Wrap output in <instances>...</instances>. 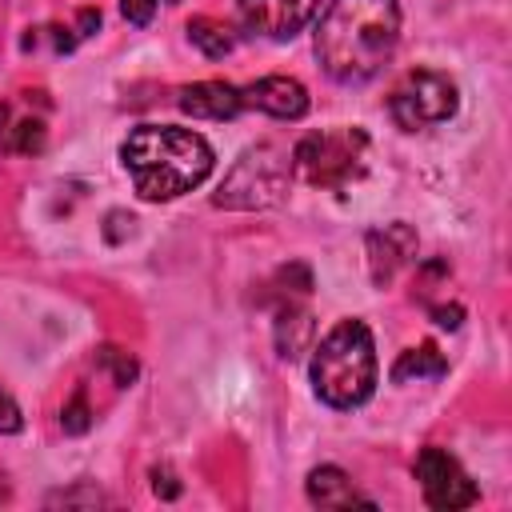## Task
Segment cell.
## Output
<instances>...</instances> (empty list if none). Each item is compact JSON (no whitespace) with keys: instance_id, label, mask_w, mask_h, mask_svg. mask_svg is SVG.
Segmentation results:
<instances>
[{"instance_id":"17","label":"cell","mask_w":512,"mask_h":512,"mask_svg":"<svg viewBox=\"0 0 512 512\" xmlns=\"http://www.w3.org/2000/svg\"><path fill=\"white\" fill-rule=\"evenodd\" d=\"M96 356H100V364H104V368L112 372L116 388H128V384L136 380V360H132V356H128L124 348H112V344H108V348H100Z\"/></svg>"},{"instance_id":"22","label":"cell","mask_w":512,"mask_h":512,"mask_svg":"<svg viewBox=\"0 0 512 512\" xmlns=\"http://www.w3.org/2000/svg\"><path fill=\"white\" fill-rule=\"evenodd\" d=\"M152 492L164 496V500H172V496H180V484H176V476L168 468H152Z\"/></svg>"},{"instance_id":"3","label":"cell","mask_w":512,"mask_h":512,"mask_svg":"<svg viewBox=\"0 0 512 512\" xmlns=\"http://www.w3.org/2000/svg\"><path fill=\"white\" fill-rule=\"evenodd\" d=\"M312 392L328 408H360L376 392V344L364 320H340L312 348Z\"/></svg>"},{"instance_id":"20","label":"cell","mask_w":512,"mask_h":512,"mask_svg":"<svg viewBox=\"0 0 512 512\" xmlns=\"http://www.w3.org/2000/svg\"><path fill=\"white\" fill-rule=\"evenodd\" d=\"M160 4H176V0H120V12H124V20H132V24H148Z\"/></svg>"},{"instance_id":"8","label":"cell","mask_w":512,"mask_h":512,"mask_svg":"<svg viewBox=\"0 0 512 512\" xmlns=\"http://www.w3.org/2000/svg\"><path fill=\"white\" fill-rule=\"evenodd\" d=\"M48 144V100L44 92H20L0 100V152L36 156Z\"/></svg>"},{"instance_id":"1","label":"cell","mask_w":512,"mask_h":512,"mask_svg":"<svg viewBox=\"0 0 512 512\" xmlns=\"http://www.w3.org/2000/svg\"><path fill=\"white\" fill-rule=\"evenodd\" d=\"M400 44V0H328L316 60L336 84H368Z\"/></svg>"},{"instance_id":"6","label":"cell","mask_w":512,"mask_h":512,"mask_svg":"<svg viewBox=\"0 0 512 512\" xmlns=\"http://www.w3.org/2000/svg\"><path fill=\"white\" fill-rule=\"evenodd\" d=\"M460 108V88L448 72H436V68H416L408 72L392 100H388V112L392 120L404 128V132H420V128H432V124H444L452 120Z\"/></svg>"},{"instance_id":"21","label":"cell","mask_w":512,"mask_h":512,"mask_svg":"<svg viewBox=\"0 0 512 512\" xmlns=\"http://www.w3.org/2000/svg\"><path fill=\"white\" fill-rule=\"evenodd\" d=\"M24 416H20V404L0 388V432H20Z\"/></svg>"},{"instance_id":"23","label":"cell","mask_w":512,"mask_h":512,"mask_svg":"<svg viewBox=\"0 0 512 512\" xmlns=\"http://www.w3.org/2000/svg\"><path fill=\"white\" fill-rule=\"evenodd\" d=\"M432 316H436V324H440V328H460L464 308H460V304H440V308H432Z\"/></svg>"},{"instance_id":"15","label":"cell","mask_w":512,"mask_h":512,"mask_svg":"<svg viewBox=\"0 0 512 512\" xmlns=\"http://www.w3.org/2000/svg\"><path fill=\"white\" fill-rule=\"evenodd\" d=\"M444 372H448V360L440 356L436 344L408 348V352H400V360L392 364V380H396V384H408V380H440Z\"/></svg>"},{"instance_id":"13","label":"cell","mask_w":512,"mask_h":512,"mask_svg":"<svg viewBox=\"0 0 512 512\" xmlns=\"http://www.w3.org/2000/svg\"><path fill=\"white\" fill-rule=\"evenodd\" d=\"M176 104L188 116H200V120H232V116L244 112V92L228 80H200V84L180 88Z\"/></svg>"},{"instance_id":"12","label":"cell","mask_w":512,"mask_h":512,"mask_svg":"<svg viewBox=\"0 0 512 512\" xmlns=\"http://www.w3.org/2000/svg\"><path fill=\"white\" fill-rule=\"evenodd\" d=\"M240 92H244V108H260L276 120H300L308 112V88L296 76H260Z\"/></svg>"},{"instance_id":"10","label":"cell","mask_w":512,"mask_h":512,"mask_svg":"<svg viewBox=\"0 0 512 512\" xmlns=\"http://www.w3.org/2000/svg\"><path fill=\"white\" fill-rule=\"evenodd\" d=\"M284 284H288V268H280ZM312 284H288V288H276V320H272V340H276V352L284 360H296L312 348V336H316V320L304 304Z\"/></svg>"},{"instance_id":"14","label":"cell","mask_w":512,"mask_h":512,"mask_svg":"<svg viewBox=\"0 0 512 512\" xmlns=\"http://www.w3.org/2000/svg\"><path fill=\"white\" fill-rule=\"evenodd\" d=\"M304 492H308V500H312L316 508H352V504H372L368 496H360V492H356V484L348 480V472H344V468H336V464H320V468H312V472H308Z\"/></svg>"},{"instance_id":"9","label":"cell","mask_w":512,"mask_h":512,"mask_svg":"<svg viewBox=\"0 0 512 512\" xmlns=\"http://www.w3.org/2000/svg\"><path fill=\"white\" fill-rule=\"evenodd\" d=\"M316 12L320 0H236L240 28L264 40H292Z\"/></svg>"},{"instance_id":"11","label":"cell","mask_w":512,"mask_h":512,"mask_svg":"<svg viewBox=\"0 0 512 512\" xmlns=\"http://www.w3.org/2000/svg\"><path fill=\"white\" fill-rule=\"evenodd\" d=\"M364 248H368V276H372L376 288H384V284L396 280L400 268H408V264L416 260L420 240H416L412 224L392 220V224H384V228H372L368 240H364Z\"/></svg>"},{"instance_id":"7","label":"cell","mask_w":512,"mask_h":512,"mask_svg":"<svg viewBox=\"0 0 512 512\" xmlns=\"http://www.w3.org/2000/svg\"><path fill=\"white\" fill-rule=\"evenodd\" d=\"M416 480H420V492L428 500V508H440V512H452V508H472L480 500L476 484L468 480V472L460 468V460L444 448H420L416 464H412Z\"/></svg>"},{"instance_id":"4","label":"cell","mask_w":512,"mask_h":512,"mask_svg":"<svg viewBox=\"0 0 512 512\" xmlns=\"http://www.w3.org/2000/svg\"><path fill=\"white\" fill-rule=\"evenodd\" d=\"M292 172L328 192H344L368 160V132L364 128H328V132H308L292 152Z\"/></svg>"},{"instance_id":"5","label":"cell","mask_w":512,"mask_h":512,"mask_svg":"<svg viewBox=\"0 0 512 512\" xmlns=\"http://www.w3.org/2000/svg\"><path fill=\"white\" fill-rule=\"evenodd\" d=\"M288 176H292V160L288 152H280L276 144H252L248 152H240V160L228 168V176L220 180L212 204L216 208H236V212H256V208H272L284 200L288 192Z\"/></svg>"},{"instance_id":"2","label":"cell","mask_w":512,"mask_h":512,"mask_svg":"<svg viewBox=\"0 0 512 512\" xmlns=\"http://www.w3.org/2000/svg\"><path fill=\"white\" fill-rule=\"evenodd\" d=\"M212 144L176 124H136L120 144V164L132 176L140 200H176L208 180Z\"/></svg>"},{"instance_id":"19","label":"cell","mask_w":512,"mask_h":512,"mask_svg":"<svg viewBox=\"0 0 512 512\" xmlns=\"http://www.w3.org/2000/svg\"><path fill=\"white\" fill-rule=\"evenodd\" d=\"M48 504H108V496L100 492V488H92V484H76V488H68V492H56V496H48Z\"/></svg>"},{"instance_id":"18","label":"cell","mask_w":512,"mask_h":512,"mask_svg":"<svg viewBox=\"0 0 512 512\" xmlns=\"http://www.w3.org/2000/svg\"><path fill=\"white\" fill-rule=\"evenodd\" d=\"M60 424H64V432H84V428L92 424V408H88L84 392H76V396H72V404L60 412Z\"/></svg>"},{"instance_id":"16","label":"cell","mask_w":512,"mask_h":512,"mask_svg":"<svg viewBox=\"0 0 512 512\" xmlns=\"http://www.w3.org/2000/svg\"><path fill=\"white\" fill-rule=\"evenodd\" d=\"M188 40L208 56V60H220L236 48V32L224 24V20H212V16H192L188 20Z\"/></svg>"}]
</instances>
